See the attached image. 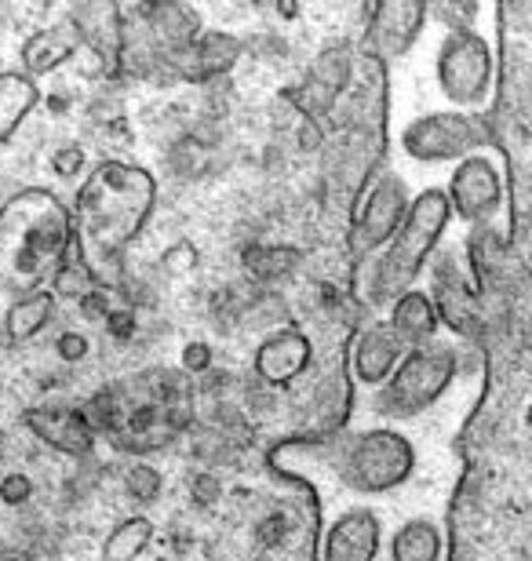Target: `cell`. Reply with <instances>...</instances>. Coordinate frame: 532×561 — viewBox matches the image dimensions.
<instances>
[{
	"label": "cell",
	"instance_id": "ffe728a7",
	"mask_svg": "<svg viewBox=\"0 0 532 561\" xmlns=\"http://www.w3.org/2000/svg\"><path fill=\"white\" fill-rule=\"evenodd\" d=\"M55 291H30V296H19L15 302L8 307L4 313V332H8V340L11 343H26L33 340L44 324L52 321V313H55Z\"/></svg>",
	"mask_w": 532,
	"mask_h": 561
},
{
	"label": "cell",
	"instance_id": "d6986e66",
	"mask_svg": "<svg viewBox=\"0 0 532 561\" xmlns=\"http://www.w3.org/2000/svg\"><path fill=\"white\" fill-rule=\"evenodd\" d=\"M390 561H441V529L430 518H409L387 543Z\"/></svg>",
	"mask_w": 532,
	"mask_h": 561
},
{
	"label": "cell",
	"instance_id": "6da1fadb",
	"mask_svg": "<svg viewBox=\"0 0 532 561\" xmlns=\"http://www.w3.org/2000/svg\"><path fill=\"white\" fill-rule=\"evenodd\" d=\"M157 208V183L139 164L103 161L92 168L73 205V249L95 285H117L124 252Z\"/></svg>",
	"mask_w": 532,
	"mask_h": 561
},
{
	"label": "cell",
	"instance_id": "52a82bcc",
	"mask_svg": "<svg viewBox=\"0 0 532 561\" xmlns=\"http://www.w3.org/2000/svg\"><path fill=\"white\" fill-rule=\"evenodd\" d=\"M489 146V128L482 125L478 114L463 110H441V114L416 117L401 131V150L409 161L438 164V161H463L471 153H482Z\"/></svg>",
	"mask_w": 532,
	"mask_h": 561
},
{
	"label": "cell",
	"instance_id": "2e32d148",
	"mask_svg": "<svg viewBox=\"0 0 532 561\" xmlns=\"http://www.w3.org/2000/svg\"><path fill=\"white\" fill-rule=\"evenodd\" d=\"M81 26L77 22H63V26L37 30L33 37L22 44V73L26 77H48L59 70L63 62H70L77 48H81Z\"/></svg>",
	"mask_w": 532,
	"mask_h": 561
},
{
	"label": "cell",
	"instance_id": "9a60e30c",
	"mask_svg": "<svg viewBox=\"0 0 532 561\" xmlns=\"http://www.w3.org/2000/svg\"><path fill=\"white\" fill-rule=\"evenodd\" d=\"M237 55H241V41H237L234 33L205 30L190 48L172 51V66L186 81H208V77H219L230 70L237 62Z\"/></svg>",
	"mask_w": 532,
	"mask_h": 561
},
{
	"label": "cell",
	"instance_id": "8fae6325",
	"mask_svg": "<svg viewBox=\"0 0 532 561\" xmlns=\"http://www.w3.org/2000/svg\"><path fill=\"white\" fill-rule=\"evenodd\" d=\"M427 22V4L420 0H387V4L372 8L369 37L376 48V59H405L412 51Z\"/></svg>",
	"mask_w": 532,
	"mask_h": 561
},
{
	"label": "cell",
	"instance_id": "44dd1931",
	"mask_svg": "<svg viewBox=\"0 0 532 561\" xmlns=\"http://www.w3.org/2000/svg\"><path fill=\"white\" fill-rule=\"evenodd\" d=\"M154 540V522L135 514V518L121 522L117 529L106 536L103 543V561H135Z\"/></svg>",
	"mask_w": 532,
	"mask_h": 561
},
{
	"label": "cell",
	"instance_id": "3957f363",
	"mask_svg": "<svg viewBox=\"0 0 532 561\" xmlns=\"http://www.w3.org/2000/svg\"><path fill=\"white\" fill-rule=\"evenodd\" d=\"M449 219H452V205L441 186H423L420 194H412L409 216H405L398 238L387 244V252L372 266L369 299L376 307H390L398 296L416 288V277H420L423 263L441 244V238H445Z\"/></svg>",
	"mask_w": 532,
	"mask_h": 561
},
{
	"label": "cell",
	"instance_id": "7402d4cb",
	"mask_svg": "<svg viewBox=\"0 0 532 561\" xmlns=\"http://www.w3.org/2000/svg\"><path fill=\"white\" fill-rule=\"evenodd\" d=\"M354 77V62H350L347 48H328L321 55V62L314 66V88H328V99L339 95Z\"/></svg>",
	"mask_w": 532,
	"mask_h": 561
},
{
	"label": "cell",
	"instance_id": "603a6c76",
	"mask_svg": "<svg viewBox=\"0 0 532 561\" xmlns=\"http://www.w3.org/2000/svg\"><path fill=\"white\" fill-rule=\"evenodd\" d=\"M124 489H128V496L132 500H139V503H150L157 500V492H161V474H157L154 467H132L128 474H124Z\"/></svg>",
	"mask_w": 532,
	"mask_h": 561
},
{
	"label": "cell",
	"instance_id": "30bf717a",
	"mask_svg": "<svg viewBox=\"0 0 532 561\" xmlns=\"http://www.w3.org/2000/svg\"><path fill=\"white\" fill-rule=\"evenodd\" d=\"M405 354H409V346H405L401 335L390 329V321L369 324V329L358 335L354 351H350V379L365 390L387 387V379L398 373Z\"/></svg>",
	"mask_w": 532,
	"mask_h": 561
},
{
	"label": "cell",
	"instance_id": "e0dca14e",
	"mask_svg": "<svg viewBox=\"0 0 532 561\" xmlns=\"http://www.w3.org/2000/svg\"><path fill=\"white\" fill-rule=\"evenodd\" d=\"M387 321H390V329L401 335V343L409 346V351L434 343L438 329H441L434 299H430L423 288H412V291H405V296L394 299Z\"/></svg>",
	"mask_w": 532,
	"mask_h": 561
},
{
	"label": "cell",
	"instance_id": "ac0fdd59",
	"mask_svg": "<svg viewBox=\"0 0 532 561\" xmlns=\"http://www.w3.org/2000/svg\"><path fill=\"white\" fill-rule=\"evenodd\" d=\"M41 103V88L26 73H0V146H4L22 128Z\"/></svg>",
	"mask_w": 532,
	"mask_h": 561
},
{
	"label": "cell",
	"instance_id": "ba28073f",
	"mask_svg": "<svg viewBox=\"0 0 532 561\" xmlns=\"http://www.w3.org/2000/svg\"><path fill=\"white\" fill-rule=\"evenodd\" d=\"M409 205H412L409 183L394 172L380 175L354 216V233H350L354 260H365V255H376L380 249H387V244L398 238L401 222L409 216Z\"/></svg>",
	"mask_w": 532,
	"mask_h": 561
},
{
	"label": "cell",
	"instance_id": "9c48e42d",
	"mask_svg": "<svg viewBox=\"0 0 532 561\" xmlns=\"http://www.w3.org/2000/svg\"><path fill=\"white\" fill-rule=\"evenodd\" d=\"M449 205L467 227H482L503 208V175L489 153H471L449 175Z\"/></svg>",
	"mask_w": 532,
	"mask_h": 561
},
{
	"label": "cell",
	"instance_id": "d4e9b609",
	"mask_svg": "<svg viewBox=\"0 0 532 561\" xmlns=\"http://www.w3.org/2000/svg\"><path fill=\"white\" fill-rule=\"evenodd\" d=\"M0 492H4V500H8V503H22V500H26L30 492H33V485H30V481L22 478V474H11Z\"/></svg>",
	"mask_w": 532,
	"mask_h": 561
},
{
	"label": "cell",
	"instance_id": "4316f807",
	"mask_svg": "<svg viewBox=\"0 0 532 561\" xmlns=\"http://www.w3.org/2000/svg\"><path fill=\"white\" fill-rule=\"evenodd\" d=\"M208 362H212V354H208V346H201V343H190L186 346V354H183V365L186 368H208Z\"/></svg>",
	"mask_w": 532,
	"mask_h": 561
},
{
	"label": "cell",
	"instance_id": "5bb4252c",
	"mask_svg": "<svg viewBox=\"0 0 532 561\" xmlns=\"http://www.w3.org/2000/svg\"><path fill=\"white\" fill-rule=\"evenodd\" d=\"M22 423H26L44 445L59 448L66 456H88L95 448V426L81 409H63V405L30 409L26 416H22Z\"/></svg>",
	"mask_w": 532,
	"mask_h": 561
},
{
	"label": "cell",
	"instance_id": "8992f818",
	"mask_svg": "<svg viewBox=\"0 0 532 561\" xmlns=\"http://www.w3.org/2000/svg\"><path fill=\"white\" fill-rule=\"evenodd\" d=\"M438 88L452 106L474 114L489 103L496 81V55L493 44L478 30H452L441 37L438 51Z\"/></svg>",
	"mask_w": 532,
	"mask_h": 561
},
{
	"label": "cell",
	"instance_id": "cb8c5ba5",
	"mask_svg": "<svg viewBox=\"0 0 532 561\" xmlns=\"http://www.w3.org/2000/svg\"><path fill=\"white\" fill-rule=\"evenodd\" d=\"M427 15H438L452 30H471V19L478 15V4H434L427 8Z\"/></svg>",
	"mask_w": 532,
	"mask_h": 561
},
{
	"label": "cell",
	"instance_id": "484cf974",
	"mask_svg": "<svg viewBox=\"0 0 532 561\" xmlns=\"http://www.w3.org/2000/svg\"><path fill=\"white\" fill-rule=\"evenodd\" d=\"M84 351H88L84 335H73V332H66L63 340H59V354L66 357V362H77V357H84Z\"/></svg>",
	"mask_w": 532,
	"mask_h": 561
},
{
	"label": "cell",
	"instance_id": "83f0119b",
	"mask_svg": "<svg viewBox=\"0 0 532 561\" xmlns=\"http://www.w3.org/2000/svg\"><path fill=\"white\" fill-rule=\"evenodd\" d=\"M55 164H59V172L63 175H70V172H77V168H81V150H70V153H59V161H55Z\"/></svg>",
	"mask_w": 532,
	"mask_h": 561
},
{
	"label": "cell",
	"instance_id": "5b68a950",
	"mask_svg": "<svg viewBox=\"0 0 532 561\" xmlns=\"http://www.w3.org/2000/svg\"><path fill=\"white\" fill-rule=\"evenodd\" d=\"M456 351L449 343L416 346L401 357L398 373L387 379V387L372 390V405L383 420H412L427 412L445 394L456 379Z\"/></svg>",
	"mask_w": 532,
	"mask_h": 561
},
{
	"label": "cell",
	"instance_id": "4fadbf2b",
	"mask_svg": "<svg viewBox=\"0 0 532 561\" xmlns=\"http://www.w3.org/2000/svg\"><path fill=\"white\" fill-rule=\"evenodd\" d=\"M314 362V346L303 332L296 329H281L274 335H267L256 351V379H263L267 387H288L292 379H299Z\"/></svg>",
	"mask_w": 532,
	"mask_h": 561
},
{
	"label": "cell",
	"instance_id": "277c9868",
	"mask_svg": "<svg viewBox=\"0 0 532 561\" xmlns=\"http://www.w3.org/2000/svg\"><path fill=\"white\" fill-rule=\"evenodd\" d=\"M332 470L358 496H387L416 474V448L401 431L376 426L361 434H332Z\"/></svg>",
	"mask_w": 532,
	"mask_h": 561
},
{
	"label": "cell",
	"instance_id": "7a4b0ae2",
	"mask_svg": "<svg viewBox=\"0 0 532 561\" xmlns=\"http://www.w3.org/2000/svg\"><path fill=\"white\" fill-rule=\"evenodd\" d=\"M73 216L52 190H19L0 208V288L30 296L70 260Z\"/></svg>",
	"mask_w": 532,
	"mask_h": 561
},
{
	"label": "cell",
	"instance_id": "7c38bea8",
	"mask_svg": "<svg viewBox=\"0 0 532 561\" xmlns=\"http://www.w3.org/2000/svg\"><path fill=\"white\" fill-rule=\"evenodd\" d=\"M383 547V522L376 511L350 507L328 525L321 561H376Z\"/></svg>",
	"mask_w": 532,
	"mask_h": 561
}]
</instances>
